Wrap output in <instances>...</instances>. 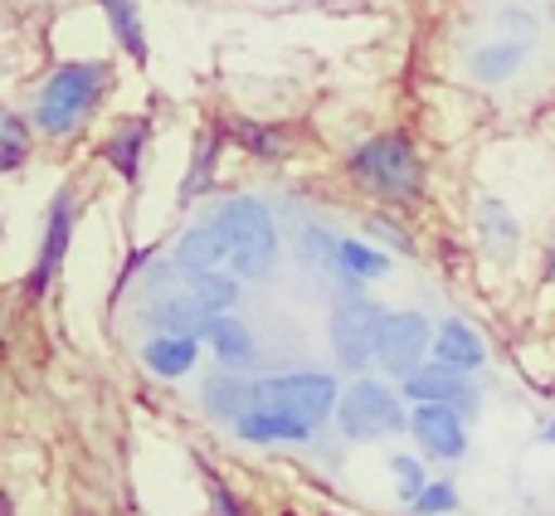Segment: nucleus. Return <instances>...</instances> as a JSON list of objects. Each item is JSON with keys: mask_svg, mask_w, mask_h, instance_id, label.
I'll list each match as a JSON object with an SVG mask.
<instances>
[{"mask_svg": "<svg viewBox=\"0 0 555 516\" xmlns=\"http://www.w3.org/2000/svg\"><path fill=\"white\" fill-rule=\"evenodd\" d=\"M142 322L152 326V332H191V336H205V332H210V322H215V312L191 293V287H181V293H156L152 302L142 307Z\"/></svg>", "mask_w": 555, "mask_h": 516, "instance_id": "12", "label": "nucleus"}, {"mask_svg": "<svg viewBox=\"0 0 555 516\" xmlns=\"http://www.w3.org/2000/svg\"><path fill=\"white\" fill-rule=\"evenodd\" d=\"M201 341L205 336L191 332H152L142 341V365L156 375V380H185L201 361Z\"/></svg>", "mask_w": 555, "mask_h": 516, "instance_id": "14", "label": "nucleus"}, {"mask_svg": "<svg viewBox=\"0 0 555 516\" xmlns=\"http://www.w3.org/2000/svg\"><path fill=\"white\" fill-rule=\"evenodd\" d=\"M336 429L351 443H380L390 434L410 429V410H404L400 390L375 375H356L341 390V404H336Z\"/></svg>", "mask_w": 555, "mask_h": 516, "instance_id": "4", "label": "nucleus"}, {"mask_svg": "<svg viewBox=\"0 0 555 516\" xmlns=\"http://www.w3.org/2000/svg\"><path fill=\"white\" fill-rule=\"evenodd\" d=\"M74 224H78V195H74V185H59L54 201H49V215H44L35 268H29V278H25L29 302H39V297L54 287L59 268H64V258H68V244H74Z\"/></svg>", "mask_w": 555, "mask_h": 516, "instance_id": "7", "label": "nucleus"}, {"mask_svg": "<svg viewBox=\"0 0 555 516\" xmlns=\"http://www.w3.org/2000/svg\"><path fill=\"white\" fill-rule=\"evenodd\" d=\"M434 361L453 365V371H482L488 365V346H482L478 326H468L463 317H449L434 332Z\"/></svg>", "mask_w": 555, "mask_h": 516, "instance_id": "19", "label": "nucleus"}, {"mask_svg": "<svg viewBox=\"0 0 555 516\" xmlns=\"http://www.w3.org/2000/svg\"><path fill=\"white\" fill-rule=\"evenodd\" d=\"M410 507L414 516H449V512H459V492H453V482H429Z\"/></svg>", "mask_w": 555, "mask_h": 516, "instance_id": "30", "label": "nucleus"}, {"mask_svg": "<svg viewBox=\"0 0 555 516\" xmlns=\"http://www.w3.org/2000/svg\"><path fill=\"white\" fill-rule=\"evenodd\" d=\"M312 434H317V424L297 420V414H283V410H263V404H254V410L234 424V439L263 443V449H273V443H307Z\"/></svg>", "mask_w": 555, "mask_h": 516, "instance_id": "16", "label": "nucleus"}, {"mask_svg": "<svg viewBox=\"0 0 555 516\" xmlns=\"http://www.w3.org/2000/svg\"><path fill=\"white\" fill-rule=\"evenodd\" d=\"M346 171L385 205H420L424 201V162L404 132L365 137V142L346 156Z\"/></svg>", "mask_w": 555, "mask_h": 516, "instance_id": "2", "label": "nucleus"}, {"mask_svg": "<svg viewBox=\"0 0 555 516\" xmlns=\"http://www.w3.org/2000/svg\"><path fill=\"white\" fill-rule=\"evenodd\" d=\"M395 258L385 249H375V244L365 240H341L336 244V268L332 273L346 283V293H356L361 283H380V278H390Z\"/></svg>", "mask_w": 555, "mask_h": 516, "instance_id": "20", "label": "nucleus"}, {"mask_svg": "<svg viewBox=\"0 0 555 516\" xmlns=\"http://www.w3.org/2000/svg\"><path fill=\"white\" fill-rule=\"evenodd\" d=\"M29 156V122L20 113L0 117V171H20Z\"/></svg>", "mask_w": 555, "mask_h": 516, "instance_id": "26", "label": "nucleus"}, {"mask_svg": "<svg viewBox=\"0 0 555 516\" xmlns=\"http://www.w3.org/2000/svg\"><path fill=\"white\" fill-rule=\"evenodd\" d=\"M527 54H531V39H512V35L488 39V44H478V49H473V59H468V74L478 78V83L498 88V83H507V78H517V74H521V64H527Z\"/></svg>", "mask_w": 555, "mask_h": 516, "instance_id": "18", "label": "nucleus"}, {"mask_svg": "<svg viewBox=\"0 0 555 516\" xmlns=\"http://www.w3.org/2000/svg\"><path fill=\"white\" fill-rule=\"evenodd\" d=\"M385 307L371 302L361 293H346L341 302L332 307V322H326V336H332V356L341 371L361 375L365 365L380 361V332H385Z\"/></svg>", "mask_w": 555, "mask_h": 516, "instance_id": "6", "label": "nucleus"}, {"mask_svg": "<svg viewBox=\"0 0 555 516\" xmlns=\"http://www.w3.org/2000/svg\"><path fill=\"white\" fill-rule=\"evenodd\" d=\"M546 278L555 283V224H551V244H546Z\"/></svg>", "mask_w": 555, "mask_h": 516, "instance_id": "33", "label": "nucleus"}, {"mask_svg": "<svg viewBox=\"0 0 555 516\" xmlns=\"http://www.w3.org/2000/svg\"><path fill=\"white\" fill-rule=\"evenodd\" d=\"M230 137L244 146L249 156H259V162H278L283 156V127H273V122H249V117H234L230 122Z\"/></svg>", "mask_w": 555, "mask_h": 516, "instance_id": "25", "label": "nucleus"}, {"mask_svg": "<svg viewBox=\"0 0 555 516\" xmlns=\"http://www.w3.org/2000/svg\"><path fill=\"white\" fill-rule=\"evenodd\" d=\"M215 171H220V132L205 127V132H195V142H191V166H185V181H181V205L210 195Z\"/></svg>", "mask_w": 555, "mask_h": 516, "instance_id": "22", "label": "nucleus"}, {"mask_svg": "<svg viewBox=\"0 0 555 516\" xmlns=\"http://www.w3.org/2000/svg\"><path fill=\"white\" fill-rule=\"evenodd\" d=\"M498 20H502V29H512V39H531V35H537V15H531V10H521V5H507Z\"/></svg>", "mask_w": 555, "mask_h": 516, "instance_id": "31", "label": "nucleus"}, {"mask_svg": "<svg viewBox=\"0 0 555 516\" xmlns=\"http://www.w3.org/2000/svg\"><path fill=\"white\" fill-rule=\"evenodd\" d=\"M390 473H395V492H400L404 502H414L424 488H429V473H424V463L410 459V453H390Z\"/></svg>", "mask_w": 555, "mask_h": 516, "instance_id": "27", "label": "nucleus"}, {"mask_svg": "<svg viewBox=\"0 0 555 516\" xmlns=\"http://www.w3.org/2000/svg\"><path fill=\"white\" fill-rule=\"evenodd\" d=\"M478 244L488 249L492 263H512L521 249V224L507 210V201H498V195H482L478 201Z\"/></svg>", "mask_w": 555, "mask_h": 516, "instance_id": "17", "label": "nucleus"}, {"mask_svg": "<svg viewBox=\"0 0 555 516\" xmlns=\"http://www.w3.org/2000/svg\"><path fill=\"white\" fill-rule=\"evenodd\" d=\"M201 410L210 414L215 424H230L234 429V424L254 410V380L240 371H230V365H220L215 375L201 380Z\"/></svg>", "mask_w": 555, "mask_h": 516, "instance_id": "13", "label": "nucleus"}, {"mask_svg": "<svg viewBox=\"0 0 555 516\" xmlns=\"http://www.w3.org/2000/svg\"><path fill=\"white\" fill-rule=\"evenodd\" d=\"M107 15V29H113L117 49H122L132 64H146V25H142V10L137 0H98Z\"/></svg>", "mask_w": 555, "mask_h": 516, "instance_id": "23", "label": "nucleus"}, {"mask_svg": "<svg viewBox=\"0 0 555 516\" xmlns=\"http://www.w3.org/2000/svg\"><path fill=\"white\" fill-rule=\"evenodd\" d=\"M541 439H546V443H555V420L546 424V429H541Z\"/></svg>", "mask_w": 555, "mask_h": 516, "instance_id": "34", "label": "nucleus"}, {"mask_svg": "<svg viewBox=\"0 0 555 516\" xmlns=\"http://www.w3.org/2000/svg\"><path fill=\"white\" fill-rule=\"evenodd\" d=\"M152 132H156L152 117H127V122H117L113 137L103 142L107 166H113L127 185L142 181V156H146V146H152Z\"/></svg>", "mask_w": 555, "mask_h": 516, "instance_id": "15", "label": "nucleus"}, {"mask_svg": "<svg viewBox=\"0 0 555 516\" xmlns=\"http://www.w3.org/2000/svg\"><path fill=\"white\" fill-rule=\"evenodd\" d=\"M240 283H244V278L234 273V268H205V273H191V278H185V287H191V293L201 297V302L210 307L215 317H220V312H234V302H240Z\"/></svg>", "mask_w": 555, "mask_h": 516, "instance_id": "24", "label": "nucleus"}, {"mask_svg": "<svg viewBox=\"0 0 555 516\" xmlns=\"http://www.w3.org/2000/svg\"><path fill=\"white\" fill-rule=\"evenodd\" d=\"M254 404L297 414V420H307V424L322 429L326 420H336L341 385H336V375H326V371H283V375H263V380H254Z\"/></svg>", "mask_w": 555, "mask_h": 516, "instance_id": "5", "label": "nucleus"}, {"mask_svg": "<svg viewBox=\"0 0 555 516\" xmlns=\"http://www.w3.org/2000/svg\"><path fill=\"white\" fill-rule=\"evenodd\" d=\"M107 88H113V64L107 59H68V64H59L35 93V132L54 137V142L74 137L103 107Z\"/></svg>", "mask_w": 555, "mask_h": 516, "instance_id": "1", "label": "nucleus"}, {"mask_svg": "<svg viewBox=\"0 0 555 516\" xmlns=\"http://www.w3.org/2000/svg\"><path fill=\"white\" fill-rule=\"evenodd\" d=\"M224 234H230V268L244 283H269L278 268V224L259 195H230L215 205Z\"/></svg>", "mask_w": 555, "mask_h": 516, "instance_id": "3", "label": "nucleus"}, {"mask_svg": "<svg viewBox=\"0 0 555 516\" xmlns=\"http://www.w3.org/2000/svg\"><path fill=\"white\" fill-rule=\"evenodd\" d=\"M210 507H215V516H249V507H244L220 478H210Z\"/></svg>", "mask_w": 555, "mask_h": 516, "instance_id": "32", "label": "nucleus"}, {"mask_svg": "<svg viewBox=\"0 0 555 516\" xmlns=\"http://www.w3.org/2000/svg\"><path fill=\"white\" fill-rule=\"evenodd\" d=\"M205 341H210V351L220 356V365H230V371H244V365L254 361V351H259V346H254V332L234 312L215 317L210 332H205Z\"/></svg>", "mask_w": 555, "mask_h": 516, "instance_id": "21", "label": "nucleus"}, {"mask_svg": "<svg viewBox=\"0 0 555 516\" xmlns=\"http://www.w3.org/2000/svg\"><path fill=\"white\" fill-rule=\"evenodd\" d=\"M230 263V234H224V224H220V215H205V220H195V224H185L181 230V240H176V249H171V268L181 278H191V273H205V268H224Z\"/></svg>", "mask_w": 555, "mask_h": 516, "instance_id": "11", "label": "nucleus"}, {"mask_svg": "<svg viewBox=\"0 0 555 516\" xmlns=\"http://www.w3.org/2000/svg\"><path fill=\"white\" fill-rule=\"evenodd\" d=\"M365 234H371L375 244H385V249L404 254V258L414 254V240L404 234V224H400V220H390V215H365Z\"/></svg>", "mask_w": 555, "mask_h": 516, "instance_id": "29", "label": "nucleus"}, {"mask_svg": "<svg viewBox=\"0 0 555 516\" xmlns=\"http://www.w3.org/2000/svg\"><path fill=\"white\" fill-rule=\"evenodd\" d=\"M410 434L429 459H443V463H459L468 453V424H463V410L453 404H429L420 400L410 410Z\"/></svg>", "mask_w": 555, "mask_h": 516, "instance_id": "9", "label": "nucleus"}, {"mask_svg": "<svg viewBox=\"0 0 555 516\" xmlns=\"http://www.w3.org/2000/svg\"><path fill=\"white\" fill-rule=\"evenodd\" d=\"M400 390H404V400H414V404H420V400L453 404V410H463V414H478V404H482V390L473 385V375L468 371H453V365H443V361L420 365L414 375H404Z\"/></svg>", "mask_w": 555, "mask_h": 516, "instance_id": "10", "label": "nucleus"}, {"mask_svg": "<svg viewBox=\"0 0 555 516\" xmlns=\"http://www.w3.org/2000/svg\"><path fill=\"white\" fill-rule=\"evenodd\" d=\"M434 332L439 326H429V317L414 312V307H404V312H390L385 317V332H380V371L395 375V380H404V375H414L424 365V356H434Z\"/></svg>", "mask_w": 555, "mask_h": 516, "instance_id": "8", "label": "nucleus"}, {"mask_svg": "<svg viewBox=\"0 0 555 516\" xmlns=\"http://www.w3.org/2000/svg\"><path fill=\"white\" fill-rule=\"evenodd\" d=\"M336 234H326L322 224H307L302 230V263L307 268H336Z\"/></svg>", "mask_w": 555, "mask_h": 516, "instance_id": "28", "label": "nucleus"}]
</instances>
